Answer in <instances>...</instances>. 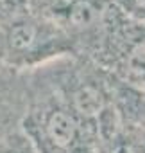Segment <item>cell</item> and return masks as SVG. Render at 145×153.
<instances>
[{"label":"cell","mask_w":145,"mask_h":153,"mask_svg":"<svg viewBox=\"0 0 145 153\" xmlns=\"http://www.w3.org/2000/svg\"><path fill=\"white\" fill-rule=\"evenodd\" d=\"M97 9L88 0H75L68 7V22L75 27H88L95 22Z\"/></svg>","instance_id":"cell-4"},{"label":"cell","mask_w":145,"mask_h":153,"mask_svg":"<svg viewBox=\"0 0 145 153\" xmlns=\"http://www.w3.org/2000/svg\"><path fill=\"white\" fill-rule=\"evenodd\" d=\"M45 135L57 149H70L79 137V124L68 110L56 108L45 119Z\"/></svg>","instance_id":"cell-1"},{"label":"cell","mask_w":145,"mask_h":153,"mask_svg":"<svg viewBox=\"0 0 145 153\" xmlns=\"http://www.w3.org/2000/svg\"><path fill=\"white\" fill-rule=\"evenodd\" d=\"M72 105L74 110L84 117H99L104 114V106H106V99L104 94L99 87L86 83L81 85L74 96H72Z\"/></svg>","instance_id":"cell-2"},{"label":"cell","mask_w":145,"mask_h":153,"mask_svg":"<svg viewBox=\"0 0 145 153\" xmlns=\"http://www.w3.org/2000/svg\"><path fill=\"white\" fill-rule=\"evenodd\" d=\"M36 27L23 22V24H15L9 33H7V43L13 51L16 52H23L27 49L32 47V43L36 42Z\"/></svg>","instance_id":"cell-3"},{"label":"cell","mask_w":145,"mask_h":153,"mask_svg":"<svg viewBox=\"0 0 145 153\" xmlns=\"http://www.w3.org/2000/svg\"><path fill=\"white\" fill-rule=\"evenodd\" d=\"M133 4V7H136L138 11H145V0H129Z\"/></svg>","instance_id":"cell-6"},{"label":"cell","mask_w":145,"mask_h":153,"mask_svg":"<svg viewBox=\"0 0 145 153\" xmlns=\"http://www.w3.org/2000/svg\"><path fill=\"white\" fill-rule=\"evenodd\" d=\"M127 67L140 76H145V36L136 38L127 49Z\"/></svg>","instance_id":"cell-5"}]
</instances>
